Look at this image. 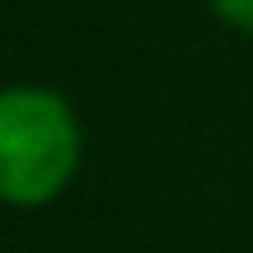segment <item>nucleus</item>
<instances>
[{
	"label": "nucleus",
	"mask_w": 253,
	"mask_h": 253,
	"mask_svg": "<svg viewBox=\"0 0 253 253\" xmlns=\"http://www.w3.org/2000/svg\"><path fill=\"white\" fill-rule=\"evenodd\" d=\"M80 164V122L56 89H0V207H47Z\"/></svg>",
	"instance_id": "nucleus-1"
},
{
	"label": "nucleus",
	"mask_w": 253,
	"mask_h": 253,
	"mask_svg": "<svg viewBox=\"0 0 253 253\" xmlns=\"http://www.w3.org/2000/svg\"><path fill=\"white\" fill-rule=\"evenodd\" d=\"M211 9H216L230 28H244V33H253V0H211Z\"/></svg>",
	"instance_id": "nucleus-2"
}]
</instances>
